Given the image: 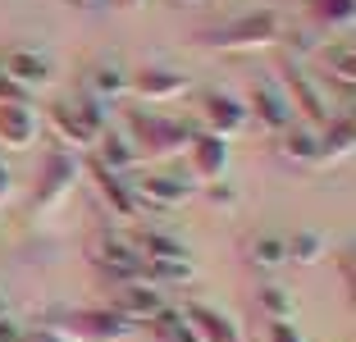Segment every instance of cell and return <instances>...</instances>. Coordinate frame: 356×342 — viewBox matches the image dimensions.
Returning a JSON list of instances; mask_svg holds the SVG:
<instances>
[{
	"label": "cell",
	"instance_id": "cell-1",
	"mask_svg": "<svg viewBox=\"0 0 356 342\" xmlns=\"http://www.w3.org/2000/svg\"><path fill=\"white\" fill-rule=\"evenodd\" d=\"M279 37H283V19L274 10H256V14H242L233 23L197 32V42L215 46V51H261V46H274Z\"/></svg>",
	"mask_w": 356,
	"mask_h": 342
},
{
	"label": "cell",
	"instance_id": "cell-2",
	"mask_svg": "<svg viewBox=\"0 0 356 342\" xmlns=\"http://www.w3.org/2000/svg\"><path fill=\"white\" fill-rule=\"evenodd\" d=\"M87 260H92L110 283L147 279V260L137 256L133 233H124V228H101V233H92V238H87Z\"/></svg>",
	"mask_w": 356,
	"mask_h": 342
},
{
	"label": "cell",
	"instance_id": "cell-3",
	"mask_svg": "<svg viewBox=\"0 0 356 342\" xmlns=\"http://www.w3.org/2000/svg\"><path fill=\"white\" fill-rule=\"evenodd\" d=\"M197 137V128L183 119H165V114H128V142L137 146V156H174Z\"/></svg>",
	"mask_w": 356,
	"mask_h": 342
},
{
	"label": "cell",
	"instance_id": "cell-4",
	"mask_svg": "<svg viewBox=\"0 0 356 342\" xmlns=\"http://www.w3.org/2000/svg\"><path fill=\"white\" fill-rule=\"evenodd\" d=\"M51 128H55L64 151H69V146H74V151H92L96 137L105 133V114H101V105H92V101H55L51 105Z\"/></svg>",
	"mask_w": 356,
	"mask_h": 342
},
{
	"label": "cell",
	"instance_id": "cell-5",
	"mask_svg": "<svg viewBox=\"0 0 356 342\" xmlns=\"http://www.w3.org/2000/svg\"><path fill=\"white\" fill-rule=\"evenodd\" d=\"M64 342H119L128 333V324L115 311H69L55 324Z\"/></svg>",
	"mask_w": 356,
	"mask_h": 342
},
{
	"label": "cell",
	"instance_id": "cell-6",
	"mask_svg": "<svg viewBox=\"0 0 356 342\" xmlns=\"http://www.w3.org/2000/svg\"><path fill=\"white\" fill-rule=\"evenodd\" d=\"M169 301H165V292L156 288V283H147V279H137V283H119V292L110 297V311L119 315V320L128 324V329H137V324H151L160 311H165Z\"/></svg>",
	"mask_w": 356,
	"mask_h": 342
},
{
	"label": "cell",
	"instance_id": "cell-7",
	"mask_svg": "<svg viewBox=\"0 0 356 342\" xmlns=\"http://www.w3.org/2000/svg\"><path fill=\"white\" fill-rule=\"evenodd\" d=\"M74 178H78L74 151H64V146H60V151H46V160H42V183H37L32 210H51V206H60V201L69 197Z\"/></svg>",
	"mask_w": 356,
	"mask_h": 342
},
{
	"label": "cell",
	"instance_id": "cell-8",
	"mask_svg": "<svg viewBox=\"0 0 356 342\" xmlns=\"http://www.w3.org/2000/svg\"><path fill=\"white\" fill-rule=\"evenodd\" d=\"M128 187H133L137 210H178V206L192 201V183L178 178V174H147V178H137V183H128Z\"/></svg>",
	"mask_w": 356,
	"mask_h": 342
},
{
	"label": "cell",
	"instance_id": "cell-9",
	"mask_svg": "<svg viewBox=\"0 0 356 342\" xmlns=\"http://www.w3.org/2000/svg\"><path fill=\"white\" fill-rule=\"evenodd\" d=\"M283 73H288V78H283V96H288L293 114H302L306 128H315V133H320V128H325L329 119H334V114H329V101L320 96V87H315L302 69H293V64H288Z\"/></svg>",
	"mask_w": 356,
	"mask_h": 342
},
{
	"label": "cell",
	"instance_id": "cell-10",
	"mask_svg": "<svg viewBox=\"0 0 356 342\" xmlns=\"http://www.w3.org/2000/svg\"><path fill=\"white\" fill-rule=\"evenodd\" d=\"M197 114H201V124H206V133L224 137V142H229L233 133H242V128H247V105L233 101L229 92H206L197 101Z\"/></svg>",
	"mask_w": 356,
	"mask_h": 342
},
{
	"label": "cell",
	"instance_id": "cell-11",
	"mask_svg": "<svg viewBox=\"0 0 356 342\" xmlns=\"http://www.w3.org/2000/svg\"><path fill=\"white\" fill-rule=\"evenodd\" d=\"M188 169H192V183H220L224 169H229V142L215 133H197L188 142Z\"/></svg>",
	"mask_w": 356,
	"mask_h": 342
},
{
	"label": "cell",
	"instance_id": "cell-12",
	"mask_svg": "<svg viewBox=\"0 0 356 342\" xmlns=\"http://www.w3.org/2000/svg\"><path fill=\"white\" fill-rule=\"evenodd\" d=\"M0 73L32 92V87L51 83L55 69H51V60H46L42 51H32V46H10V51H0Z\"/></svg>",
	"mask_w": 356,
	"mask_h": 342
},
{
	"label": "cell",
	"instance_id": "cell-13",
	"mask_svg": "<svg viewBox=\"0 0 356 342\" xmlns=\"http://www.w3.org/2000/svg\"><path fill=\"white\" fill-rule=\"evenodd\" d=\"M92 183H96V197L110 206V215H115L119 224H133V219L142 215L137 201H133V187H128L119 174H110L105 165H96V160H92Z\"/></svg>",
	"mask_w": 356,
	"mask_h": 342
},
{
	"label": "cell",
	"instance_id": "cell-14",
	"mask_svg": "<svg viewBox=\"0 0 356 342\" xmlns=\"http://www.w3.org/2000/svg\"><path fill=\"white\" fill-rule=\"evenodd\" d=\"M37 133H42V124H37L32 105H0V146L5 151H28Z\"/></svg>",
	"mask_w": 356,
	"mask_h": 342
},
{
	"label": "cell",
	"instance_id": "cell-15",
	"mask_svg": "<svg viewBox=\"0 0 356 342\" xmlns=\"http://www.w3.org/2000/svg\"><path fill=\"white\" fill-rule=\"evenodd\" d=\"M252 114H256V124L270 128V133L293 128V105H288L283 87H274V83H256L252 87Z\"/></svg>",
	"mask_w": 356,
	"mask_h": 342
},
{
	"label": "cell",
	"instance_id": "cell-16",
	"mask_svg": "<svg viewBox=\"0 0 356 342\" xmlns=\"http://www.w3.org/2000/svg\"><path fill=\"white\" fill-rule=\"evenodd\" d=\"M274 151H279L283 165H293V169H320V133L315 128H283Z\"/></svg>",
	"mask_w": 356,
	"mask_h": 342
},
{
	"label": "cell",
	"instance_id": "cell-17",
	"mask_svg": "<svg viewBox=\"0 0 356 342\" xmlns=\"http://www.w3.org/2000/svg\"><path fill=\"white\" fill-rule=\"evenodd\" d=\"M128 87H133L142 101H174V96H188V78L174 69H142L128 78Z\"/></svg>",
	"mask_w": 356,
	"mask_h": 342
},
{
	"label": "cell",
	"instance_id": "cell-18",
	"mask_svg": "<svg viewBox=\"0 0 356 342\" xmlns=\"http://www.w3.org/2000/svg\"><path fill=\"white\" fill-rule=\"evenodd\" d=\"M83 92H87V101L92 105H110V101H119V96L128 92V73L119 69V64H92V69L83 73Z\"/></svg>",
	"mask_w": 356,
	"mask_h": 342
},
{
	"label": "cell",
	"instance_id": "cell-19",
	"mask_svg": "<svg viewBox=\"0 0 356 342\" xmlns=\"http://www.w3.org/2000/svg\"><path fill=\"white\" fill-rule=\"evenodd\" d=\"M183 320H188V329L197 333V342H242L238 329H233V320H224L220 311H210V306H183Z\"/></svg>",
	"mask_w": 356,
	"mask_h": 342
},
{
	"label": "cell",
	"instance_id": "cell-20",
	"mask_svg": "<svg viewBox=\"0 0 356 342\" xmlns=\"http://www.w3.org/2000/svg\"><path fill=\"white\" fill-rule=\"evenodd\" d=\"M352 142H356V128L347 114H334L325 128H320V165H338V160L352 156Z\"/></svg>",
	"mask_w": 356,
	"mask_h": 342
},
{
	"label": "cell",
	"instance_id": "cell-21",
	"mask_svg": "<svg viewBox=\"0 0 356 342\" xmlns=\"http://www.w3.org/2000/svg\"><path fill=\"white\" fill-rule=\"evenodd\" d=\"M137 160L142 156H137V146L128 142V133H110V128H105V133L96 137V165H105L110 174H124Z\"/></svg>",
	"mask_w": 356,
	"mask_h": 342
},
{
	"label": "cell",
	"instance_id": "cell-22",
	"mask_svg": "<svg viewBox=\"0 0 356 342\" xmlns=\"http://www.w3.org/2000/svg\"><path fill=\"white\" fill-rule=\"evenodd\" d=\"M320 64L329 69V78H334L343 92H352L356 87V60H352V42H329L325 51H320Z\"/></svg>",
	"mask_w": 356,
	"mask_h": 342
},
{
	"label": "cell",
	"instance_id": "cell-23",
	"mask_svg": "<svg viewBox=\"0 0 356 342\" xmlns=\"http://www.w3.org/2000/svg\"><path fill=\"white\" fill-rule=\"evenodd\" d=\"M147 279L160 283H192L197 279V265H192V251H183V256H165V260H151L147 265Z\"/></svg>",
	"mask_w": 356,
	"mask_h": 342
},
{
	"label": "cell",
	"instance_id": "cell-24",
	"mask_svg": "<svg viewBox=\"0 0 356 342\" xmlns=\"http://www.w3.org/2000/svg\"><path fill=\"white\" fill-rule=\"evenodd\" d=\"M247 260H252L256 270H265V274L283 270V265H288V251H283V238H270V233L252 238V242H247Z\"/></svg>",
	"mask_w": 356,
	"mask_h": 342
},
{
	"label": "cell",
	"instance_id": "cell-25",
	"mask_svg": "<svg viewBox=\"0 0 356 342\" xmlns=\"http://www.w3.org/2000/svg\"><path fill=\"white\" fill-rule=\"evenodd\" d=\"M283 251H288V265H320L325 260V238L315 228H302L283 242Z\"/></svg>",
	"mask_w": 356,
	"mask_h": 342
},
{
	"label": "cell",
	"instance_id": "cell-26",
	"mask_svg": "<svg viewBox=\"0 0 356 342\" xmlns=\"http://www.w3.org/2000/svg\"><path fill=\"white\" fill-rule=\"evenodd\" d=\"M256 311L265 315V320H293L297 311V301L288 288H279V283H265L261 292H256Z\"/></svg>",
	"mask_w": 356,
	"mask_h": 342
},
{
	"label": "cell",
	"instance_id": "cell-27",
	"mask_svg": "<svg viewBox=\"0 0 356 342\" xmlns=\"http://www.w3.org/2000/svg\"><path fill=\"white\" fill-rule=\"evenodd\" d=\"M151 333H156L160 342H197V333L188 329V320H183V311H160L156 320H151Z\"/></svg>",
	"mask_w": 356,
	"mask_h": 342
},
{
	"label": "cell",
	"instance_id": "cell-28",
	"mask_svg": "<svg viewBox=\"0 0 356 342\" xmlns=\"http://www.w3.org/2000/svg\"><path fill=\"white\" fill-rule=\"evenodd\" d=\"M352 14H356V0H311V19L315 23H352Z\"/></svg>",
	"mask_w": 356,
	"mask_h": 342
},
{
	"label": "cell",
	"instance_id": "cell-29",
	"mask_svg": "<svg viewBox=\"0 0 356 342\" xmlns=\"http://www.w3.org/2000/svg\"><path fill=\"white\" fill-rule=\"evenodd\" d=\"M0 105H32V92H28V87H19L14 78H5V73H0Z\"/></svg>",
	"mask_w": 356,
	"mask_h": 342
},
{
	"label": "cell",
	"instance_id": "cell-30",
	"mask_svg": "<svg viewBox=\"0 0 356 342\" xmlns=\"http://www.w3.org/2000/svg\"><path fill=\"white\" fill-rule=\"evenodd\" d=\"M206 201H210V206H224V210H233V206H238V192H233V187L220 178V183H210V187H206Z\"/></svg>",
	"mask_w": 356,
	"mask_h": 342
},
{
	"label": "cell",
	"instance_id": "cell-31",
	"mask_svg": "<svg viewBox=\"0 0 356 342\" xmlns=\"http://www.w3.org/2000/svg\"><path fill=\"white\" fill-rule=\"evenodd\" d=\"M265 333H270L265 342H306L302 333H297V324H293V320H270V329H265Z\"/></svg>",
	"mask_w": 356,
	"mask_h": 342
},
{
	"label": "cell",
	"instance_id": "cell-32",
	"mask_svg": "<svg viewBox=\"0 0 356 342\" xmlns=\"http://www.w3.org/2000/svg\"><path fill=\"white\" fill-rule=\"evenodd\" d=\"M0 342H23V333H19L14 320H0Z\"/></svg>",
	"mask_w": 356,
	"mask_h": 342
},
{
	"label": "cell",
	"instance_id": "cell-33",
	"mask_svg": "<svg viewBox=\"0 0 356 342\" xmlns=\"http://www.w3.org/2000/svg\"><path fill=\"white\" fill-rule=\"evenodd\" d=\"M23 342H64V338H60L55 329H32V333H28Z\"/></svg>",
	"mask_w": 356,
	"mask_h": 342
},
{
	"label": "cell",
	"instance_id": "cell-34",
	"mask_svg": "<svg viewBox=\"0 0 356 342\" xmlns=\"http://www.w3.org/2000/svg\"><path fill=\"white\" fill-rule=\"evenodd\" d=\"M69 5H78V10H105L110 0H69Z\"/></svg>",
	"mask_w": 356,
	"mask_h": 342
},
{
	"label": "cell",
	"instance_id": "cell-35",
	"mask_svg": "<svg viewBox=\"0 0 356 342\" xmlns=\"http://www.w3.org/2000/svg\"><path fill=\"white\" fill-rule=\"evenodd\" d=\"M5 197H10V169L0 165V201H5Z\"/></svg>",
	"mask_w": 356,
	"mask_h": 342
},
{
	"label": "cell",
	"instance_id": "cell-36",
	"mask_svg": "<svg viewBox=\"0 0 356 342\" xmlns=\"http://www.w3.org/2000/svg\"><path fill=\"white\" fill-rule=\"evenodd\" d=\"M0 320H10V292L0 288Z\"/></svg>",
	"mask_w": 356,
	"mask_h": 342
},
{
	"label": "cell",
	"instance_id": "cell-37",
	"mask_svg": "<svg viewBox=\"0 0 356 342\" xmlns=\"http://www.w3.org/2000/svg\"><path fill=\"white\" fill-rule=\"evenodd\" d=\"M165 5H174V10H183V5H201V0H165Z\"/></svg>",
	"mask_w": 356,
	"mask_h": 342
},
{
	"label": "cell",
	"instance_id": "cell-38",
	"mask_svg": "<svg viewBox=\"0 0 356 342\" xmlns=\"http://www.w3.org/2000/svg\"><path fill=\"white\" fill-rule=\"evenodd\" d=\"M115 5H124V10H133V5H142V0H115Z\"/></svg>",
	"mask_w": 356,
	"mask_h": 342
}]
</instances>
